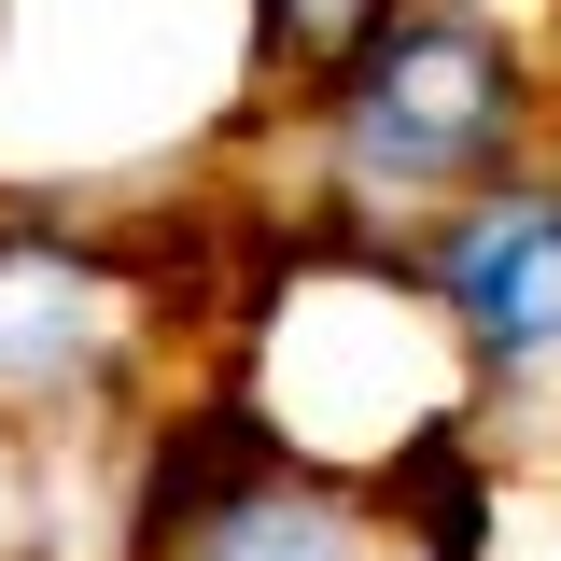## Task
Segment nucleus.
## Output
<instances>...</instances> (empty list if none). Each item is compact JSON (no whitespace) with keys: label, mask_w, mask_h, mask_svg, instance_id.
<instances>
[{"label":"nucleus","mask_w":561,"mask_h":561,"mask_svg":"<svg viewBox=\"0 0 561 561\" xmlns=\"http://www.w3.org/2000/svg\"><path fill=\"white\" fill-rule=\"evenodd\" d=\"M113 337V280L84 253H0V393H57Z\"/></svg>","instance_id":"obj_3"},{"label":"nucleus","mask_w":561,"mask_h":561,"mask_svg":"<svg viewBox=\"0 0 561 561\" xmlns=\"http://www.w3.org/2000/svg\"><path fill=\"white\" fill-rule=\"evenodd\" d=\"M449 309L491 351H561V197H505L449 253Z\"/></svg>","instance_id":"obj_2"},{"label":"nucleus","mask_w":561,"mask_h":561,"mask_svg":"<svg viewBox=\"0 0 561 561\" xmlns=\"http://www.w3.org/2000/svg\"><path fill=\"white\" fill-rule=\"evenodd\" d=\"M210 561H351V519L309 505V491H239L225 534H210Z\"/></svg>","instance_id":"obj_4"},{"label":"nucleus","mask_w":561,"mask_h":561,"mask_svg":"<svg viewBox=\"0 0 561 561\" xmlns=\"http://www.w3.org/2000/svg\"><path fill=\"white\" fill-rule=\"evenodd\" d=\"M519 113V70L505 43H478L463 14H408V28H379L365 70H351V140H365V169H393V183H449V169H478L491 140Z\"/></svg>","instance_id":"obj_1"},{"label":"nucleus","mask_w":561,"mask_h":561,"mask_svg":"<svg viewBox=\"0 0 561 561\" xmlns=\"http://www.w3.org/2000/svg\"><path fill=\"white\" fill-rule=\"evenodd\" d=\"M309 14H351V0H309Z\"/></svg>","instance_id":"obj_5"}]
</instances>
